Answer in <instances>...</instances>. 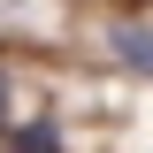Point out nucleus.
<instances>
[{
	"instance_id": "nucleus-3",
	"label": "nucleus",
	"mask_w": 153,
	"mask_h": 153,
	"mask_svg": "<svg viewBox=\"0 0 153 153\" xmlns=\"http://www.w3.org/2000/svg\"><path fill=\"white\" fill-rule=\"evenodd\" d=\"M0 123H8V69H0Z\"/></svg>"
},
{
	"instance_id": "nucleus-1",
	"label": "nucleus",
	"mask_w": 153,
	"mask_h": 153,
	"mask_svg": "<svg viewBox=\"0 0 153 153\" xmlns=\"http://www.w3.org/2000/svg\"><path fill=\"white\" fill-rule=\"evenodd\" d=\"M115 54L130 61L138 76H153V31H138V23H123V31H115Z\"/></svg>"
},
{
	"instance_id": "nucleus-2",
	"label": "nucleus",
	"mask_w": 153,
	"mask_h": 153,
	"mask_svg": "<svg viewBox=\"0 0 153 153\" xmlns=\"http://www.w3.org/2000/svg\"><path fill=\"white\" fill-rule=\"evenodd\" d=\"M16 153H61V130H54V123H23V130H16Z\"/></svg>"
}]
</instances>
